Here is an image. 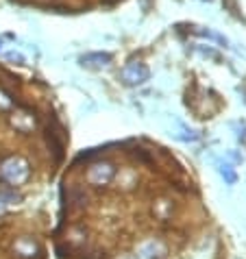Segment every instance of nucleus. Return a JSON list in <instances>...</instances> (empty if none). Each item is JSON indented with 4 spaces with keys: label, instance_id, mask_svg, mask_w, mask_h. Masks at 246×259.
Here are the masks:
<instances>
[{
    "label": "nucleus",
    "instance_id": "f257e3e1",
    "mask_svg": "<svg viewBox=\"0 0 246 259\" xmlns=\"http://www.w3.org/2000/svg\"><path fill=\"white\" fill-rule=\"evenodd\" d=\"M122 78H125V83H129V85L144 83L148 78V68L144 66V63H129L125 72H122Z\"/></svg>",
    "mask_w": 246,
    "mask_h": 259
},
{
    "label": "nucleus",
    "instance_id": "f03ea898",
    "mask_svg": "<svg viewBox=\"0 0 246 259\" xmlns=\"http://www.w3.org/2000/svg\"><path fill=\"white\" fill-rule=\"evenodd\" d=\"M109 61H111V55H107V53H90V55L81 57V66L83 68H90V70L105 68Z\"/></svg>",
    "mask_w": 246,
    "mask_h": 259
},
{
    "label": "nucleus",
    "instance_id": "7ed1b4c3",
    "mask_svg": "<svg viewBox=\"0 0 246 259\" xmlns=\"http://www.w3.org/2000/svg\"><path fill=\"white\" fill-rule=\"evenodd\" d=\"M5 57H7V59H9V61H16V63H24V57L20 55V53H16V50H11V53H7Z\"/></svg>",
    "mask_w": 246,
    "mask_h": 259
},
{
    "label": "nucleus",
    "instance_id": "20e7f679",
    "mask_svg": "<svg viewBox=\"0 0 246 259\" xmlns=\"http://www.w3.org/2000/svg\"><path fill=\"white\" fill-rule=\"evenodd\" d=\"M0 48H3V41H0Z\"/></svg>",
    "mask_w": 246,
    "mask_h": 259
}]
</instances>
